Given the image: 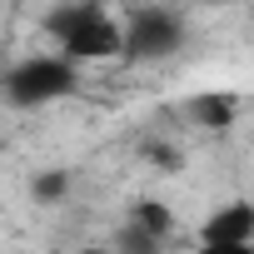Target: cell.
I'll list each match as a JSON object with an SVG mask.
<instances>
[{"instance_id":"6da1fadb","label":"cell","mask_w":254,"mask_h":254,"mask_svg":"<svg viewBox=\"0 0 254 254\" xmlns=\"http://www.w3.org/2000/svg\"><path fill=\"white\" fill-rule=\"evenodd\" d=\"M50 40L60 45L65 60H110L125 55V25L105 10V5H55L45 15Z\"/></svg>"},{"instance_id":"7a4b0ae2","label":"cell","mask_w":254,"mask_h":254,"mask_svg":"<svg viewBox=\"0 0 254 254\" xmlns=\"http://www.w3.org/2000/svg\"><path fill=\"white\" fill-rule=\"evenodd\" d=\"M75 85H80L75 60H65V55H30V60H20L5 75V100L15 110H35V105H55V100L75 95Z\"/></svg>"},{"instance_id":"3957f363","label":"cell","mask_w":254,"mask_h":254,"mask_svg":"<svg viewBox=\"0 0 254 254\" xmlns=\"http://www.w3.org/2000/svg\"><path fill=\"white\" fill-rule=\"evenodd\" d=\"M185 45V15L165 5H145L125 20V55L130 60H165Z\"/></svg>"},{"instance_id":"277c9868","label":"cell","mask_w":254,"mask_h":254,"mask_svg":"<svg viewBox=\"0 0 254 254\" xmlns=\"http://www.w3.org/2000/svg\"><path fill=\"white\" fill-rule=\"evenodd\" d=\"M199 244H254V204H249V199L219 204V209L204 219Z\"/></svg>"},{"instance_id":"5b68a950","label":"cell","mask_w":254,"mask_h":254,"mask_svg":"<svg viewBox=\"0 0 254 254\" xmlns=\"http://www.w3.org/2000/svg\"><path fill=\"white\" fill-rule=\"evenodd\" d=\"M190 120L199 125V130H229V125L239 120V95L229 90H204V95H190Z\"/></svg>"},{"instance_id":"8992f818","label":"cell","mask_w":254,"mask_h":254,"mask_svg":"<svg viewBox=\"0 0 254 254\" xmlns=\"http://www.w3.org/2000/svg\"><path fill=\"white\" fill-rule=\"evenodd\" d=\"M130 224H135V229H145V234H155V239H165V234L175 229V214H170L160 199H135Z\"/></svg>"},{"instance_id":"52a82bcc","label":"cell","mask_w":254,"mask_h":254,"mask_svg":"<svg viewBox=\"0 0 254 254\" xmlns=\"http://www.w3.org/2000/svg\"><path fill=\"white\" fill-rule=\"evenodd\" d=\"M70 185H75L70 170H40V175L30 180V194H35V204H60V199L70 194Z\"/></svg>"},{"instance_id":"ba28073f","label":"cell","mask_w":254,"mask_h":254,"mask_svg":"<svg viewBox=\"0 0 254 254\" xmlns=\"http://www.w3.org/2000/svg\"><path fill=\"white\" fill-rule=\"evenodd\" d=\"M160 244H165V239H155V234H145V229H135V224H125V229L115 234V254H160Z\"/></svg>"},{"instance_id":"9c48e42d","label":"cell","mask_w":254,"mask_h":254,"mask_svg":"<svg viewBox=\"0 0 254 254\" xmlns=\"http://www.w3.org/2000/svg\"><path fill=\"white\" fill-rule=\"evenodd\" d=\"M199 254H254V244H199Z\"/></svg>"},{"instance_id":"30bf717a","label":"cell","mask_w":254,"mask_h":254,"mask_svg":"<svg viewBox=\"0 0 254 254\" xmlns=\"http://www.w3.org/2000/svg\"><path fill=\"white\" fill-rule=\"evenodd\" d=\"M150 155H155V165H165V170H175L180 160H175V150H165V145H150Z\"/></svg>"},{"instance_id":"8fae6325","label":"cell","mask_w":254,"mask_h":254,"mask_svg":"<svg viewBox=\"0 0 254 254\" xmlns=\"http://www.w3.org/2000/svg\"><path fill=\"white\" fill-rule=\"evenodd\" d=\"M80 254H115V249H80Z\"/></svg>"}]
</instances>
